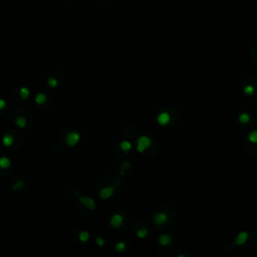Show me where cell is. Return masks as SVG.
Wrapping results in <instances>:
<instances>
[{"instance_id": "obj_1", "label": "cell", "mask_w": 257, "mask_h": 257, "mask_svg": "<svg viewBox=\"0 0 257 257\" xmlns=\"http://www.w3.org/2000/svg\"><path fill=\"white\" fill-rule=\"evenodd\" d=\"M138 151L140 153H142L144 152L148 147H150L151 146V140L148 138V137L146 136H143V137H141V138H139L138 140Z\"/></svg>"}, {"instance_id": "obj_2", "label": "cell", "mask_w": 257, "mask_h": 257, "mask_svg": "<svg viewBox=\"0 0 257 257\" xmlns=\"http://www.w3.org/2000/svg\"><path fill=\"white\" fill-rule=\"evenodd\" d=\"M78 141H79V135L75 132L70 133L66 137V144H67V146H70V147L75 146V145L78 143Z\"/></svg>"}, {"instance_id": "obj_3", "label": "cell", "mask_w": 257, "mask_h": 257, "mask_svg": "<svg viewBox=\"0 0 257 257\" xmlns=\"http://www.w3.org/2000/svg\"><path fill=\"white\" fill-rule=\"evenodd\" d=\"M168 219H169L168 215L164 212H160V213H158V214H156L154 216V222L156 224H158V225H162L164 223H166L168 221Z\"/></svg>"}, {"instance_id": "obj_4", "label": "cell", "mask_w": 257, "mask_h": 257, "mask_svg": "<svg viewBox=\"0 0 257 257\" xmlns=\"http://www.w3.org/2000/svg\"><path fill=\"white\" fill-rule=\"evenodd\" d=\"M79 201H80V203L83 204L84 206H86L88 209H91V210H94V209H95V201L92 200V199H91V198H88V197H80Z\"/></svg>"}, {"instance_id": "obj_5", "label": "cell", "mask_w": 257, "mask_h": 257, "mask_svg": "<svg viewBox=\"0 0 257 257\" xmlns=\"http://www.w3.org/2000/svg\"><path fill=\"white\" fill-rule=\"evenodd\" d=\"M158 123L161 124V126H166V124H169V122H170V115L168 114V112H162V114H160L158 116Z\"/></svg>"}, {"instance_id": "obj_6", "label": "cell", "mask_w": 257, "mask_h": 257, "mask_svg": "<svg viewBox=\"0 0 257 257\" xmlns=\"http://www.w3.org/2000/svg\"><path fill=\"white\" fill-rule=\"evenodd\" d=\"M247 238H248V233L247 232H245V231L240 232L238 234V236H237L236 240H235V244L236 245H243V244L246 243Z\"/></svg>"}, {"instance_id": "obj_7", "label": "cell", "mask_w": 257, "mask_h": 257, "mask_svg": "<svg viewBox=\"0 0 257 257\" xmlns=\"http://www.w3.org/2000/svg\"><path fill=\"white\" fill-rule=\"evenodd\" d=\"M112 193H114V187L103 188L99 192V197L100 198H103V199H107L112 195Z\"/></svg>"}, {"instance_id": "obj_8", "label": "cell", "mask_w": 257, "mask_h": 257, "mask_svg": "<svg viewBox=\"0 0 257 257\" xmlns=\"http://www.w3.org/2000/svg\"><path fill=\"white\" fill-rule=\"evenodd\" d=\"M122 224H123V217L120 216V215L116 214V215H114L111 218V225H112V227L118 228Z\"/></svg>"}, {"instance_id": "obj_9", "label": "cell", "mask_w": 257, "mask_h": 257, "mask_svg": "<svg viewBox=\"0 0 257 257\" xmlns=\"http://www.w3.org/2000/svg\"><path fill=\"white\" fill-rule=\"evenodd\" d=\"M171 242V237L169 235H161L159 237V243L162 246H166V245L170 244Z\"/></svg>"}, {"instance_id": "obj_10", "label": "cell", "mask_w": 257, "mask_h": 257, "mask_svg": "<svg viewBox=\"0 0 257 257\" xmlns=\"http://www.w3.org/2000/svg\"><path fill=\"white\" fill-rule=\"evenodd\" d=\"M2 142H3V145H4V146L9 147V146H11L12 144H13V142H14V139H13V137H12V136H10V135H6V136L3 138Z\"/></svg>"}, {"instance_id": "obj_11", "label": "cell", "mask_w": 257, "mask_h": 257, "mask_svg": "<svg viewBox=\"0 0 257 257\" xmlns=\"http://www.w3.org/2000/svg\"><path fill=\"white\" fill-rule=\"evenodd\" d=\"M10 166V160L6 158V157H2L0 158V167L3 169H6Z\"/></svg>"}, {"instance_id": "obj_12", "label": "cell", "mask_w": 257, "mask_h": 257, "mask_svg": "<svg viewBox=\"0 0 257 257\" xmlns=\"http://www.w3.org/2000/svg\"><path fill=\"white\" fill-rule=\"evenodd\" d=\"M238 119H239V122L240 123L247 124L249 122V120H250V116H249L248 114H246V112H243V114L239 115Z\"/></svg>"}, {"instance_id": "obj_13", "label": "cell", "mask_w": 257, "mask_h": 257, "mask_svg": "<svg viewBox=\"0 0 257 257\" xmlns=\"http://www.w3.org/2000/svg\"><path fill=\"white\" fill-rule=\"evenodd\" d=\"M45 100H46V96L44 94H38L35 98V102L38 104H42L43 103H45Z\"/></svg>"}, {"instance_id": "obj_14", "label": "cell", "mask_w": 257, "mask_h": 257, "mask_svg": "<svg viewBox=\"0 0 257 257\" xmlns=\"http://www.w3.org/2000/svg\"><path fill=\"white\" fill-rule=\"evenodd\" d=\"M16 124H17L19 128H24L26 124L25 118H23V116H18V118L16 119Z\"/></svg>"}, {"instance_id": "obj_15", "label": "cell", "mask_w": 257, "mask_h": 257, "mask_svg": "<svg viewBox=\"0 0 257 257\" xmlns=\"http://www.w3.org/2000/svg\"><path fill=\"white\" fill-rule=\"evenodd\" d=\"M29 95H30V92H29V91H28V88L21 87V90H20V95H21L22 99H28L29 98Z\"/></svg>"}, {"instance_id": "obj_16", "label": "cell", "mask_w": 257, "mask_h": 257, "mask_svg": "<svg viewBox=\"0 0 257 257\" xmlns=\"http://www.w3.org/2000/svg\"><path fill=\"white\" fill-rule=\"evenodd\" d=\"M131 148H132V145H131L130 142H128V141H124V142L120 143V149H122V150L124 151V152L128 151Z\"/></svg>"}, {"instance_id": "obj_17", "label": "cell", "mask_w": 257, "mask_h": 257, "mask_svg": "<svg viewBox=\"0 0 257 257\" xmlns=\"http://www.w3.org/2000/svg\"><path fill=\"white\" fill-rule=\"evenodd\" d=\"M90 238V234H88V232L86 231H82L79 233V240L82 241V242H86Z\"/></svg>"}, {"instance_id": "obj_18", "label": "cell", "mask_w": 257, "mask_h": 257, "mask_svg": "<svg viewBox=\"0 0 257 257\" xmlns=\"http://www.w3.org/2000/svg\"><path fill=\"white\" fill-rule=\"evenodd\" d=\"M248 139L251 143H257V131H253L248 135Z\"/></svg>"}, {"instance_id": "obj_19", "label": "cell", "mask_w": 257, "mask_h": 257, "mask_svg": "<svg viewBox=\"0 0 257 257\" xmlns=\"http://www.w3.org/2000/svg\"><path fill=\"white\" fill-rule=\"evenodd\" d=\"M244 94H246L248 95H251L254 94V87L252 86H246L244 87Z\"/></svg>"}, {"instance_id": "obj_20", "label": "cell", "mask_w": 257, "mask_h": 257, "mask_svg": "<svg viewBox=\"0 0 257 257\" xmlns=\"http://www.w3.org/2000/svg\"><path fill=\"white\" fill-rule=\"evenodd\" d=\"M116 251L123 252V251H124V249H126V244H124V242H119V243H116Z\"/></svg>"}, {"instance_id": "obj_21", "label": "cell", "mask_w": 257, "mask_h": 257, "mask_svg": "<svg viewBox=\"0 0 257 257\" xmlns=\"http://www.w3.org/2000/svg\"><path fill=\"white\" fill-rule=\"evenodd\" d=\"M137 235H138L140 238H144V237H146L148 235V230L147 229H140V230H138V232H137Z\"/></svg>"}, {"instance_id": "obj_22", "label": "cell", "mask_w": 257, "mask_h": 257, "mask_svg": "<svg viewBox=\"0 0 257 257\" xmlns=\"http://www.w3.org/2000/svg\"><path fill=\"white\" fill-rule=\"evenodd\" d=\"M48 86H49L50 87H55L56 86H57V80H56L54 78H50L49 79H48Z\"/></svg>"}, {"instance_id": "obj_23", "label": "cell", "mask_w": 257, "mask_h": 257, "mask_svg": "<svg viewBox=\"0 0 257 257\" xmlns=\"http://www.w3.org/2000/svg\"><path fill=\"white\" fill-rule=\"evenodd\" d=\"M23 185H24V183L22 182V181H17V182H16V183L13 185V186H12V188H13L14 190H17V189L22 188Z\"/></svg>"}, {"instance_id": "obj_24", "label": "cell", "mask_w": 257, "mask_h": 257, "mask_svg": "<svg viewBox=\"0 0 257 257\" xmlns=\"http://www.w3.org/2000/svg\"><path fill=\"white\" fill-rule=\"evenodd\" d=\"M95 241H96V244L99 245V246H103L104 244V240H103V238H102V237H98V238L95 239Z\"/></svg>"}, {"instance_id": "obj_25", "label": "cell", "mask_w": 257, "mask_h": 257, "mask_svg": "<svg viewBox=\"0 0 257 257\" xmlns=\"http://www.w3.org/2000/svg\"><path fill=\"white\" fill-rule=\"evenodd\" d=\"M5 104H6V103L4 102L3 99H0V110H2V108L5 107Z\"/></svg>"}]
</instances>
